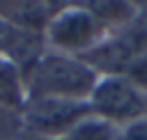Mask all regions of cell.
Here are the masks:
<instances>
[{
  "label": "cell",
  "instance_id": "obj_1",
  "mask_svg": "<svg viewBox=\"0 0 147 140\" xmlns=\"http://www.w3.org/2000/svg\"><path fill=\"white\" fill-rule=\"evenodd\" d=\"M25 99L87 101L99 73L83 60L55 50H44L23 73Z\"/></svg>",
  "mask_w": 147,
  "mask_h": 140
},
{
  "label": "cell",
  "instance_id": "obj_2",
  "mask_svg": "<svg viewBox=\"0 0 147 140\" xmlns=\"http://www.w3.org/2000/svg\"><path fill=\"white\" fill-rule=\"evenodd\" d=\"M106 37V28L96 21L85 2H62L44 30L48 50L74 57L90 55Z\"/></svg>",
  "mask_w": 147,
  "mask_h": 140
},
{
  "label": "cell",
  "instance_id": "obj_3",
  "mask_svg": "<svg viewBox=\"0 0 147 140\" xmlns=\"http://www.w3.org/2000/svg\"><path fill=\"white\" fill-rule=\"evenodd\" d=\"M87 108H90V115L117 129L147 115L145 94L122 73L99 76L87 96Z\"/></svg>",
  "mask_w": 147,
  "mask_h": 140
},
{
  "label": "cell",
  "instance_id": "obj_4",
  "mask_svg": "<svg viewBox=\"0 0 147 140\" xmlns=\"http://www.w3.org/2000/svg\"><path fill=\"white\" fill-rule=\"evenodd\" d=\"M87 115V101L25 99L21 108V126L23 131L46 140H64Z\"/></svg>",
  "mask_w": 147,
  "mask_h": 140
},
{
  "label": "cell",
  "instance_id": "obj_5",
  "mask_svg": "<svg viewBox=\"0 0 147 140\" xmlns=\"http://www.w3.org/2000/svg\"><path fill=\"white\" fill-rule=\"evenodd\" d=\"M85 5L96 16V21L106 28L108 34L133 23L140 9V2H131V0H101V2H85Z\"/></svg>",
  "mask_w": 147,
  "mask_h": 140
},
{
  "label": "cell",
  "instance_id": "obj_6",
  "mask_svg": "<svg viewBox=\"0 0 147 140\" xmlns=\"http://www.w3.org/2000/svg\"><path fill=\"white\" fill-rule=\"evenodd\" d=\"M64 140H119V129L94 115H87Z\"/></svg>",
  "mask_w": 147,
  "mask_h": 140
},
{
  "label": "cell",
  "instance_id": "obj_7",
  "mask_svg": "<svg viewBox=\"0 0 147 140\" xmlns=\"http://www.w3.org/2000/svg\"><path fill=\"white\" fill-rule=\"evenodd\" d=\"M122 76L129 78V80L147 96V50L140 53V55H136V57L126 64V69L122 71Z\"/></svg>",
  "mask_w": 147,
  "mask_h": 140
},
{
  "label": "cell",
  "instance_id": "obj_8",
  "mask_svg": "<svg viewBox=\"0 0 147 140\" xmlns=\"http://www.w3.org/2000/svg\"><path fill=\"white\" fill-rule=\"evenodd\" d=\"M23 131L21 126V112L0 108V140H14Z\"/></svg>",
  "mask_w": 147,
  "mask_h": 140
},
{
  "label": "cell",
  "instance_id": "obj_9",
  "mask_svg": "<svg viewBox=\"0 0 147 140\" xmlns=\"http://www.w3.org/2000/svg\"><path fill=\"white\" fill-rule=\"evenodd\" d=\"M119 140H147V115L119 129Z\"/></svg>",
  "mask_w": 147,
  "mask_h": 140
},
{
  "label": "cell",
  "instance_id": "obj_10",
  "mask_svg": "<svg viewBox=\"0 0 147 140\" xmlns=\"http://www.w3.org/2000/svg\"><path fill=\"white\" fill-rule=\"evenodd\" d=\"M14 140H46V138H39V135H32V133H28V131H21Z\"/></svg>",
  "mask_w": 147,
  "mask_h": 140
},
{
  "label": "cell",
  "instance_id": "obj_11",
  "mask_svg": "<svg viewBox=\"0 0 147 140\" xmlns=\"http://www.w3.org/2000/svg\"><path fill=\"white\" fill-rule=\"evenodd\" d=\"M145 101H147V96H145Z\"/></svg>",
  "mask_w": 147,
  "mask_h": 140
}]
</instances>
